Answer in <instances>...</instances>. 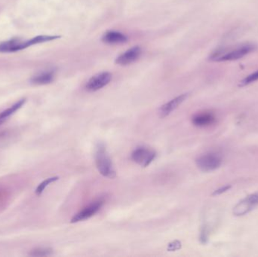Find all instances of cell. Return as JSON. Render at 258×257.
Instances as JSON below:
<instances>
[{"mask_svg": "<svg viewBox=\"0 0 258 257\" xmlns=\"http://www.w3.org/2000/svg\"><path fill=\"white\" fill-rule=\"evenodd\" d=\"M258 206V193L249 196L242 199L233 208V214L236 217L245 215Z\"/></svg>", "mask_w": 258, "mask_h": 257, "instance_id": "cell-5", "label": "cell"}, {"mask_svg": "<svg viewBox=\"0 0 258 257\" xmlns=\"http://www.w3.org/2000/svg\"><path fill=\"white\" fill-rule=\"evenodd\" d=\"M26 99H21L18 102L15 103L13 106L8 108L7 110H4V111L0 113V125L4 123L11 116L14 114V113H16L19 109H21V107H23L24 104H25Z\"/></svg>", "mask_w": 258, "mask_h": 257, "instance_id": "cell-14", "label": "cell"}, {"mask_svg": "<svg viewBox=\"0 0 258 257\" xmlns=\"http://www.w3.org/2000/svg\"><path fill=\"white\" fill-rule=\"evenodd\" d=\"M215 115L209 112L198 113L192 117V122L197 127H207L215 122Z\"/></svg>", "mask_w": 258, "mask_h": 257, "instance_id": "cell-13", "label": "cell"}, {"mask_svg": "<svg viewBox=\"0 0 258 257\" xmlns=\"http://www.w3.org/2000/svg\"><path fill=\"white\" fill-rule=\"evenodd\" d=\"M53 250L51 248H36L31 250L29 255L33 256H47L52 255Z\"/></svg>", "mask_w": 258, "mask_h": 257, "instance_id": "cell-17", "label": "cell"}, {"mask_svg": "<svg viewBox=\"0 0 258 257\" xmlns=\"http://www.w3.org/2000/svg\"><path fill=\"white\" fill-rule=\"evenodd\" d=\"M254 45L251 44H244L235 47L233 49L218 50L212 53L210 56V60L213 61H230V60H236L238 59L245 57L247 54L254 51Z\"/></svg>", "mask_w": 258, "mask_h": 257, "instance_id": "cell-2", "label": "cell"}, {"mask_svg": "<svg viewBox=\"0 0 258 257\" xmlns=\"http://www.w3.org/2000/svg\"><path fill=\"white\" fill-rule=\"evenodd\" d=\"M102 41L109 45H119L128 41V37L120 32L109 30L102 36Z\"/></svg>", "mask_w": 258, "mask_h": 257, "instance_id": "cell-11", "label": "cell"}, {"mask_svg": "<svg viewBox=\"0 0 258 257\" xmlns=\"http://www.w3.org/2000/svg\"><path fill=\"white\" fill-rule=\"evenodd\" d=\"M113 75L110 72H101L93 75L86 83V89L89 92H97L103 89L111 81Z\"/></svg>", "mask_w": 258, "mask_h": 257, "instance_id": "cell-6", "label": "cell"}, {"mask_svg": "<svg viewBox=\"0 0 258 257\" xmlns=\"http://www.w3.org/2000/svg\"><path fill=\"white\" fill-rule=\"evenodd\" d=\"M103 205H104V201H95L93 203L90 204L89 206L80 211L78 214H76L71 220V223H79V222L84 221V220L91 218L100 211V209L102 208Z\"/></svg>", "mask_w": 258, "mask_h": 257, "instance_id": "cell-7", "label": "cell"}, {"mask_svg": "<svg viewBox=\"0 0 258 257\" xmlns=\"http://www.w3.org/2000/svg\"><path fill=\"white\" fill-rule=\"evenodd\" d=\"M181 247V243L179 241H174L169 244L168 247V251H175Z\"/></svg>", "mask_w": 258, "mask_h": 257, "instance_id": "cell-19", "label": "cell"}, {"mask_svg": "<svg viewBox=\"0 0 258 257\" xmlns=\"http://www.w3.org/2000/svg\"><path fill=\"white\" fill-rule=\"evenodd\" d=\"M197 167L204 172H213L221 167L222 164V158L218 154L214 152L204 154L197 158Z\"/></svg>", "mask_w": 258, "mask_h": 257, "instance_id": "cell-3", "label": "cell"}, {"mask_svg": "<svg viewBox=\"0 0 258 257\" xmlns=\"http://www.w3.org/2000/svg\"><path fill=\"white\" fill-rule=\"evenodd\" d=\"M55 72L53 69L42 71V72L36 74L30 79L32 84H37V85H43L52 82L54 80Z\"/></svg>", "mask_w": 258, "mask_h": 257, "instance_id": "cell-12", "label": "cell"}, {"mask_svg": "<svg viewBox=\"0 0 258 257\" xmlns=\"http://www.w3.org/2000/svg\"><path fill=\"white\" fill-rule=\"evenodd\" d=\"M25 41L20 39H12L0 43V52L12 53L25 49Z\"/></svg>", "mask_w": 258, "mask_h": 257, "instance_id": "cell-10", "label": "cell"}, {"mask_svg": "<svg viewBox=\"0 0 258 257\" xmlns=\"http://www.w3.org/2000/svg\"><path fill=\"white\" fill-rule=\"evenodd\" d=\"M230 189V186H225V187H221V188L218 189V190H215V191L214 192L213 196H218V195L222 194V193L228 191Z\"/></svg>", "mask_w": 258, "mask_h": 257, "instance_id": "cell-20", "label": "cell"}, {"mask_svg": "<svg viewBox=\"0 0 258 257\" xmlns=\"http://www.w3.org/2000/svg\"><path fill=\"white\" fill-rule=\"evenodd\" d=\"M58 177H53V178H48V179L45 180V181H44L43 182L41 183V184L38 186L36 190V194L37 195V196H40L49 184L58 181Z\"/></svg>", "mask_w": 258, "mask_h": 257, "instance_id": "cell-16", "label": "cell"}, {"mask_svg": "<svg viewBox=\"0 0 258 257\" xmlns=\"http://www.w3.org/2000/svg\"><path fill=\"white\" fill-rule=\"evenodd\" d=\"M132 159L143 167H147L154 161L156 153L153 149L139 146L132 152Z\"/></svg>", "mask_w": 258, "mask_h": 257, "instance_id": "cell-4", "label": "cell"}, {"mask_svg": "<svg viewBox=\"0 0 258 257\" xmlns=\"http://www.w3.org/2000/svg\"><path fill=\"white\" fill-rule=\"evenodd\" d=\"M60 36H37L35 37L32 38L30 40L25 41L26 48L28 47L32 46V45H36V44L43 43V42H50V41L55 40V39H59Z\"/></svg>", "mask_w": 258, "mask_h": 257, "instance_id": "cell-15", "label": "cell"}, {"mask_svg": "<svg viewBox=\"0 0 258 257\" xmlns=\"http://www.w3.org/2000/svg\"><path fill=\"white\" fill-rule=\"evenodd\" d=\"M95 160L97 168L102 176L109 179L116 178V170L104 143H98L97 144L95 150Z\"/></svg>", "mask_w": 258, "mask_h": 257, "instance_id": "cell-1", "label": "cell"}, {"mask_svg": "<svg viewBox=\"0 0 258 257\" xmlns=\"http://www.w3.org/2000/svg\"><path fill=\"white\" fill-rule=\"evenodd\" d=\"M141 52H142V50H141V47H132L116 59V63L121 65V66L131 64L139 58L140 56L141 55Z\"/></svg>", "mask_w": 258, "mask_h": 257, "instance_id": "cell-8", "label": "cell"}, {"mask_svg": "<svg viewBox=\"0 0 258 257\" xmlns=\"http://www.w3.org/2000/svg\"><path fill=\"white\" fill-rule=\"evenodd\" d=\"M188 94H183L180 96L176 97L171 101H168L166 104L162 105L159 109V116L161 118H165L169 116L176 109L178 108L179 106L184 102L187 98Z\"/></svg>", "mask_w": 258, "mask_h": 257, "instance_id": "cell-9", "label": "cell"}, {"mask_svg": "<svg viewBox=\"0 0 258 257\" xmlns=\"http://www.w3.org/2000/svg\"><path fill=\"white\" fill-rule=\"evenodd\" d=\"M258 80V70L256 72H253L251 75L247 76L246 78H244L241 82V85L245 86L247 84H251V83L254 82V81H257Z\"/></svg>", "mask_w": 258, "mask_h": 257, "instance_id": "cell-18", "label": "cell"}]
</instances>
